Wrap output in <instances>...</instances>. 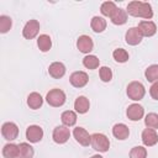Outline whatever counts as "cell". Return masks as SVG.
Wrapping results in <instances>:
<instances>
[{
	"mask_svg": "<svg viewBox=\"0 0 158 158\" xmlns=\"http://www.w3.org/2000/svg\"><path fill=\"white\" fill-rule=\"evenodd\" d=\"M90 144H91V147L95 151L101 152V153L107 152L109 148H110V141H109V138L104 133H99V132L91 135V143Z\"/></svg>",
	"mask_w": 158,
	"mask_h": 158,
	"instance_id": "obj_4",
	"label": "cell"
},
{
	"mask_svg": "<svg viewBox=\"0 0 158 158\" xmlns=\"http://www.w3.org/2000/svg\"><path fill=\"white\" fill-rule=\"evenodd\" d=\"M83 65L86 68V69H96L99 65H100V59L94 56V54H86L84 58H83Z\"/></svg>",
	"mask_w": 158,
	"mask_h": 158,
	"instance_id": "obj_27",
	"label": "cell"
},
{
	"mask_svg": "<svg viewBox=\"0 0 158 158\" xmlns=\"http://www.w3.org/2000/svg\"><path fill=\"white\" fill-rule=\"evenodd\" d=\"M144 77L148 81L156 83L158 81V64H152L144 70Z\"/></svg>",
	"mask_w": 158,
	"mask_h": 158,
	"instance_id": "obj_28",
	"label": "cell"
},
{
	"mask_svg": "<svg viewBox=\"0 0 158 158\" xmlns=\"http://www.w3.org/2000/svg\"><path fill=\"white\" fill-rule=\"evenodd\" d=\"M65 93L58 88H54L52 90H49L46 95V101L48 102L49 106L53 107H60L64 105L65 102Z\"/></svg>",
	"mask_w": 158,
	"mask_h": 158,
	"instance_id": "obj_3",
	"label": "cell"
},
{
	"mask_svg": "<svg viewBox=\"0 0 158 158\" xmlns=\"http://www.w3.org/2000/svg\"><path fill=\"white\" fill-rule=\"evenodd\" d=\"M35 154L33 147L27 142H21L19 144V158H32Z\"/></svg>",
	"mask_w": 158,
	"mask_h": 158,
	"instance_id": "obj_25",
	"label": "cell"
},
{
	"mask_svg": "<svg viewBox=\"0 0 158 158\" xmlns=\"http://www.w3.org/2000/svg\"><path fill=\"white\" fill-rule=\"evenodd\" d=\"M143 115H144V109L142 105H139L137 102L128 105V107L126 110V116L131 121H139L143 117Z\"/></svg>",
	"mask_w": 158,
	"mask_h": 158,
	"instance_id": "obj_10",
	"label": "cell"
},
{
	"mask_svg": "<svg viewBox=\"0 0 158 158\" xmlns=\"http://www.w3.org/2000/svg\"><path fill=\"white\" fill-rule=\"evenodd\" d=\"M69 81L70 84L74 86V88H83L88 84L89 81V77L85 72L83 70H78V72H74L70 74L69 77Z\"/></svg>",
	"mask_w": 158,
	"mask_h": 158,
	"instance_id": "obj_11",
	"label": "cell"
},
{
	"mask_svg": "<svg viewBox=\"0 0 158 158\" xmlns=\"http://www.w3.org/2000/svg\"><path fill=\"white\" fill-rule=\"evenodd\" d=\"M73 136H74L75 141L84 147H86L91 143V135H89V132L84 127H75L73 130Z\"/></svg>",
	"mask_w": 158,
	"mask_h": 158,
	"instance_id": "obj_12",
	"label": "cell"
},
{
	"mask_svg": "<svg viewBox=\"0 0 158 158\" xmlns=\"http://www.w3.org/2000/svg\"><path fill=\"white\" fill-rule=\"evenodd\" d=\"M60 121H62L63 126H67V127L74 126L77 123V112L75 111H72V110H67V111L62 112Z\"/></svg>",
	"mask_w": 158,
	"mask_h": 158,
	"instance_id": "obj_22",
	"label": "cell"
},
{
	"mask_svg": "<svg viewBox=\"0 0 158 158\" xmlns=\"http://www.w3.org/2000/svg\"><path fill=\"white\" fill-rule=\"evenodd\" d=\"M40 32V22L35 19L26 22V25L22 28V36L26 40H33Z\"/></svg>",
	"mask_w": 158,
	"mask_h": 158,
	"instance_id": "obj_6",
	"label": "cell"
},
{
	"mask_svg": "<svg viewBox=\"0 0 158 158\" xmlns=\"http://www.w3.org/2000/svg\"><path fill=\"white\" fill-rule=\"evenodd\" d=\"M1 135L6 141H14L19 136V127L15 122L7 121L4 122L1 126Z\"/></svg>",
	"mask_w": 158,
	"mask_h": 158,
	"instance_id": "obj_5",
	"label": "cell"
},
{
	"mask_svg": "<svg viewBox=\"0 0 158 158\" xmlns=\"http://www.w3.org/2000/svg\"><path fill=\"white\" fill-rule=\"evenodd\" d=\"M77 48L81 53L89 54L93 51V48H94V42H93L91 37L90 36H86V35L79 36L78 40H77Z\"/></svg>",
	"mask_w": 158,
	"mask_h": 158,
	"instance_id": "obj_13",
	"label": "cell"
},
{
	"mask_svg": "<svg viewBox=\"0 0 158 158\" xmlns=\"http://www.w3.org/2000/svg\"><path fill=\"white\" fill-rule=\"evenodd\" d=\"M117 9L118 7L114 1H104L100 6V12H101L102 16L111 19L114 16V14L117 11Z\"/></svg>",
	"mask_w": 158,
	"mask_h": 158,
	"instance_id": "obj_21",
	"label": "cell"
},
{
	"mask_svg": "<svg viewBox=\"0 0 158 158\" xmlns=\"http://www.w3.org/2000/svg\"><path fill=\"white\" fill-rule=\"evenodd\" d=\"M26 138L31 143H37L43 138V130L38 125H30L26 128Z\"/></svg>",
	"mask_w": 158,
	"mask_h": 158,
	"instance_id": "obj_8",
	"label": "cell"
},
{
	"mask_svg": "<svg viewBox=\"0 0 158 158\" xmlns=\"http://www.w3.org/2000/svg\"><path fill=\"white\" fill-rule=\"evenodd\" d=\"M27 105L30 109L37 110L43 105V98L41 96V94L33 91V93L28 94V96H27Z\"/></svg>",
	"mask_w": 158,
	"mask_h": 158,
	"instance_id": "obj_20",
	"label": "cell"
},
{
	"mask_svg": "<svg viewBox=\"0 0 158 158\" xmlns=\"http://www.w3.org/2000/svg\"><path fill=\"white\" fill-rule=\"evenodd\" d=\"M106 25H107L106 23V20L102 16H93V19L90 21V27L96 33L104 32L106 30Z\"/></svg>",
	"mask_w": 158,
	"mask_h": 158,
	"instance_id": "obj_19",
	"label": "cell"
},
{
	"mask_svg": "<svg viewBox=\"0 0 158 158\" xmlns=\"http://www.w3.org/2000/svg\"><path fill=\"white\" fill-rule=\"evenodd\" d=\"M144 125L147 128L157 130L158 128V114H156V112L147 114L144 117Z\"/></svg>",
	"mask_w": 158,
	"mask_h": 158,
	"instance_id": "obj_29",
	"label": "cell"
},
{
	"mask_svg": "<svg viewBox=\"0 0 158 158\" xmlns=\"http://www.w3.org/2000/svg\"><path fill=\"white\" fill-rule=\"evenodd\" d=\"M74 109H75V112L83 115V114H86L90 109V101L86 96L84 95H80L75 99L74 101Z\"/></svg>",
	"mask_w": 158,
	"mask_h": 158,
	"instance_id": "obj_17",
	"label": "cell"
},
{
	"mask_svg": "<svg viewBox=\"0 0 158 158\" xmlns=\"http://www.w3.org/2000/svg\"><path fill=\"white\" fill-rule=\"evenodd\" d=\"M69 137H70V131H69V127L67 126H57L53 130L52 138L58 144H64L69 139Z\"/></svg>",
	"mask_w": 158,
	"mask_h": 158,
	"instance_id": "obj_7",
	"label": "cell"
},
{
	"mask_svg": "<svg viewBox=\"0 0 158 158\" xmlns=\"http://www.w3.org/2000/svg\"><path fill=\"white\" fill-rule=\"evenodd\" d=\"M147 149L143 146H136L130 151V158H146Z\"/></svg>",
	"mask_w": 158,
	"mask_h": 158,
	"instance_id": "obj_32",
	"label": "cell"
},
{
	"mask_svg": "<svg viewBox=\"0 0 158 158\" xmlns=\"http://www.w3.org/2000/svg\"><path fill=\"white\" fill-rule=\"evenodd\" d=\"M127 96L128 99L133 100V101H139L144 98L146 95V89H144V85L141 83V81H137V80H133L131 81L128 85H127Z\"/></svg>",
	"mask_w": 158,
	"mask_h": 158,
	"instance_id": "obj_2",
	"label": "cell"
},
{
	"mask_svg": "<svg viewBox=\"0 0 158 158\" xmlns=\"http://www.w3.org/2000/svg\"><path fill=\"white\" fill-rule=\"evenodd\" d=\"M138 30L141 31L142 36L143 37H152L156 35L157 32V26L153 21L151 20H143V21H139L138 23Z\"/></svg>",
	"mask_w": 158,
	"mask_h": 158,
	"instance_id": "obj_14",
	"label": "cell"
},
{
	"mask_svg": "<svg viewBox=\"0 0 158 158\" xmlns=\"http://www.w3.org/2000/svg\"><path fill=\"white\" fill-rule=\"evenodd\" d=\"M2 156L4 158H19V144L6 143L2 147Z\"/></svg>",
	"mask_w": 158,
	"mask_h": 158,
	"instance_id": "obj_23",
	"label": "cell"
},
{
	"mask_svg": "<svg viewBox=\"0 0 158 158\" xmlns=\"http://www.w3.org/2000/svg\"><path fill=\"white\" fill-rule=\"evenodd\" d=\"M126 11L128 15H131L133 17H141L144 20H151L153 17L152 5L146 1H138V0L130 1L127 4Z\"/></svg>",
	"mask_w": 158,
	"mask_h": 158,
	"instance_id": "obj_1",
	"label": "cell"
},
{
	"mask_svg": "<svg viewBox=\"0 0 158 158\" xmlns=\"http://www.w3.org/2000/svg\"><path fill=\"white\" fill-rule=\"evenodd\" d=\"M141 138L146 147H152L158 143V133L153 128H144L142 131Z\"/></svg>",
	"mask_w": 158,
	"mask_h": 158,
	"instance_id": "obj_15",
	"label": "cell"
},
{
	"mask_svg": "<svg viewBox=\"0 0 158 158\" xmlns=\"http://www.w3.org/2000/svg\"><path fill=\"white\" fill-rule=\"evenodd\" d=\"M48 74L53 79H59L63 78L65 74V65L62 62H53L48 67Z\"/></svg>",
	"mask_w": 158,
	"mask_h": 158,
	"instance_id": "obj_16",
	"label": "cell"
},
{
	"mask_svg": "<svg viewBox=\"0 0 158 158\" xmlns=\"http://www.w3.org/2000/svg\"><path fill=\"white\" fill-rule=\"evenodd\" d=\"M90 158H104L102 156H100V154H94V156H91Z\"/></svg>",
	"mask_w": 158,
	"mask_h": 158,
	"instance_id": "obj_35",
	"label": "cell"
},
{
	"mask_svg": "<svg viewBox=\"0 0 158 158\" xmlns=\"http://www.w3.org/2000/svg\"><path fill=\"white\" fill-rule=\"evenodd\" d=\"M142 33L138 30V27H130L125 33V41L130 46H137L142 42Z\"/></svg>",
	"mask_w": 158,
	"mask_h": 158,
	"instance_id": "obj_9",
	"label": "cell"
},
{
	"mask_svg": "<svg viewBox=\"0 0 158 158\" xmlns=\"http://www.w3.org/2000/svg\"><path fill=\"white\" fill-rule=\"evenodd\" d=\"M149 95L152 96V99L158 100V81L153 83L149 88Z\"/></svg>",
	"mask_w": 158,
	"mask_h": 158,
	"instance_id": "obj_34",
	"label": "cell"
},
{
	"mask_svg": "<svg viewBox=\"0 0 158 158\" xmlns=\"http://www.w3.org/2000/svg\"><path fill=\"white\" fill-rule=\"evenodd\" d=\"M127 15H128V14H127L126 10L118 7L117 11H116V12L114 14V16L111 17V22H112L114 25H116V26L125 25V23L127 22Z\"/></svg>",
	"mask_w": 158,
	"mask_h": 158,
	"instance_id": "obj_24",
	"label": "cell"
},
{
	"mask_svg": "<svg viewBox=\"0 0 158 158\" xmlns=\"http://www.w3.org/2000/svg\"><path fill=\"white\" fill-rule=\"evenodd\" d=\"M112 135L115 138L123 141L130 136V128L125 123H115L112 127Z\"/></svg>",
	"mask_w": 158,
	"mask_h": 158,
	"instance_id": "obj_18",
	"label": "cell"
},
{
	"mask_svg": "<svg viewBox=\"0 0 158 158\" xmlns=\"http://www.w3.org/2000/svg\"><path fill=\"white\" fill-rule=\"evenodd\" d=\"M37 46L41 52H48L52 47V40L48 35H40L37 38Z\"/></svg>",
	"mask_w": 158,
	"mask_h": 158,
	"instance_id": "obj_26",
	"label": "cell"
},
{
	"mask_svg": "<svg viewBox=\"0 0 158 158\" xmlns=\"http://www.w3.org/2000/svg\"><path fill=\"white\" fill-rule=\"evenodd\" d=\"M99 77H100V79L104 83H109L112 79V70L109 67H106V65L100 67V69H99Z\"/></svg>",
	"mask_w": 158,
	"mask_h": 158,
	"instance_id": "obj_33",
	"label": "cell"
},
{
	"mask_svg": "<svg viewBox=\"0 0 158 158\" xmlns=\"http://www.w3.org/2000/svg\"><path fill=\"white\" fill-rule=\"evenodd\" d=\"M112 57L117 62V63H125L128 60L130 56H128V52L123 48H116L114 52H112Z\"/></svg>",
	"mask_w": 158,
	"mask_h": 158,
	"instance_id": "obj_30",
	"label": "cell"
},
{
	"mask_svg": "<svg viewBox=\"0 0 158 158\" xmlns=\"http://www.w3.org/2000/svg\"><path fill=\"white\" fill-rule=\"evenodd\" d=\"M12 26V20L7 15H1L0 16V33H6L10 31Z\"/></svg>",
	"mask_w": 158,
	"mask_h": 158,
	"instance_id": "obj_31",
	"label": "cell"
}]
</instances>
